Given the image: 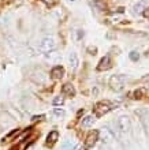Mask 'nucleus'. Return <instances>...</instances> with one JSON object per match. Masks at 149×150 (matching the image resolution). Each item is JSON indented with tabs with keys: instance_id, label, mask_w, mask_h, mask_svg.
I'll return each mask as SVG.
<instances>
[{
	"instance_id": "f257e3e1",
	"label": "nucleus",
	"mask_w": 149,
	"mask_h": 150,
	"mask_svg": "<svg viewBox=\"0 0 149 150\" xmlns=\"http://www.w3.org/2000/svg\"><path fill=\"white\" fill-rule=\"evenodd\" d=\"M111 109H112V104L108 103V101H100L93 107V112L97 117H101V116L107 115Z\"/></svg>"
},
{
	"instance_id": "f03ea898",
	"label": "nucleus",
	"mask_w": 149,
	"mask_h": 150,
	"mask_svg": "<svg viewBox=\"0 0 149 150\" xmlns=\"http://www.w3.org/2000/svg\"><path fill=\"white\" fill-rule=\"evenodd\" d=\"M56 47V42L55 40L52 38V37H47V38H44L40 44V51L41 52H51L52 49H55Z\"/></svg>"
},
{
	"instance_id": "7ed1b4c3",
	"label": "nucleus",
	"mask_w": 149,
	"mask_h": 150,
	"mask_svg": "<svg viewBox=\"0 0 149 150\" xmlns=\"http://www.w3.org/2000/svg\"><path fill=\"white\" fill-rule=\"evenodd\" d=\"M97 139H98V131H96V130L90 131L89 134H88L86 139H85V149H86V150L92 149V147L96 145Z\"/></svg>"
},
{
	"instance_id": "20e7f679",
	"label": "nucleus",
	"mask_w": 149,
	"mask_h": 150,
	"mask_svg": "<svg viewBox=\"0 0 149 150\" xmlns=\"http://www.w3.org/2000/svg\"><path fill=\"white\" fill-rule=\"evenodd\" d=\"M118 127H119V130H120V132L127 134L130 131V127H131L130 119L127 117V116H120V117L118 119Z\"/></svg>"
},
{
	"instance_id": "39448f33",
	"label": "nucleus",
	"mask_w": 149,
	"mask_h": 150,
	"mask_svg": "<svg viewBox=\"0 0 149 150\" xmlns=\"http://www.w3.org/2000/svg\"><path fill=\"white\" fill-rule=\"evenodd\" d=\"M110 86L112 90L120 91L122 89H123V79H122V76H119V75L112 76V78L110 79Z\"/></svg>"
},
{
	"instance_id": "423d86ee",
	"label": "nucleus",
	"mask_w": 149,
	"mask_h": 150,
	"mask_svg": "<svg viewBox=\"0 0 149 150\" xmlns=\"http://www.w3.org/2000/svg\"><path fill=\"white\" fill-rule=\"evenodd\" d=\"M98 135L101 137L103 142L107 143V145H110V143L114 141V134H112L108 128H101V130L98 131Z\"/></svg>"
},
{
	"instance_id": "0eeeda50",
	"label": "nucleus",
	"mask_w": 149,
	"mask_h": 150,
	"mask_svg": "<svg viewBox=\"0 0 149 150\" xmlns=\"http://www.w3.org/2000/svg\"><path fill=\"white\" fill-rule=\"evenodd\" d=\"M111 66H112V64H111V59H110V56L107 55L100 60V63H98V66H97V70L98 71H107V70L111 68Z\"/></svg>"
},
{
	"instance_id": "6e6552de",
	"label": "nucleus",
	"mask_w": 149,
	"mask_h": 150,
	"mask_svg": "<svg viewBox=\"0 0 149 150\" xmlns=\"http://www.w3.org/2000/svg\"><path fill=\"white\" fill-rule=\"evenodd\" d=\"M63 75H64V68L62 66H56V67L52 68V71H51L52 79H60Z\"/></svg>"
},
{
	"instance_id": "1a4fd4ad",
	"label": "nucleus",
	"mask_w": 149,
	"mask_h": 150,
	"mask_svg": "<svg viewBox=\"0 0 149 150\" xmlns=\"http://www.w3.org/2000/svg\"><path fill=\"white\" fill-rule=\"evenodd\" d=\"M58 138H59V132H58V131H51L47 137V145L48 146L55 145V142L58 141Z\"/></svg>"
},
{
	"instance_id": "9d476101",
	"label": "nucleus",
	"mask_w": 149,
	"mask_h": 150,
	"mask_svg": "<svg viewBox=\"0 0 149 150\" xmlns=\"http://www.w3.org/2000/svg\"><path fill=\"white\" fill-rule=\"evenodd\" d=\"M62 91H63V94L68 96V97H74L75 96V89L73 85H70V83H66V85L62 87Z\"/></svg>"
},
{
	"instance_id": "9b49d317",
	"label": "nucleus",
	"mask_w": 149,
	"mask_h": 150,
	"mask_svg": "<svg viewBox=\"0 0 149 150\" xmlns=\"http://www.w3.org/2000/svg\"><path fill=\"white\" fill-rule=\"evenodd\" d=\"M94 123V117L93 116H85V117L81 120V127H90Z\"/></svg>"
},
{
	"instance_id": "f8f14e48",
	"label": "nucleus",
	"mask_w": 149,
	"mask_h": 150,
	"mask_svg": "<svg viewBox=\"0 0 149 150\" xmlns=\"http://www.w3.org/2000/svg\"><path fill=\"white\" fill-rule=\"evenodd\" d=\"M70 66L73 70H75V68L78 67V56H77L75 52H71L70 53Z\"/></svg>"
},
{
	"instance_id": "ddd939ff",
	"label": "nucleus",
	"mask_w": 149,
	"mask_h": 150,
	"mask_svg": "<svg viewBox=\"0 0 149 150\" xmlns=\"http://www.w3.org/2000/svg\"><path fill=\"white\" fill-rule=\"evenodd\" d=\"M144 8H145V3H144V1H140V3H137L135 6H134V12L138 14V12L144 11Z\"/></svg>"
},
{
	"instance_id": "4468645a",
	"label": "nucleus",
	"mask_w": 149,
	"mask_h": 150,
	"mask_svg": "<svg viewBox=\"0 0 149 150\" xmlns=\"http://www.w3.org/2000/svg\"><path fill=\"white\" fill-rule=\"evenodd\" d=\"M93 4H94V7H97L98 10H101V11H104L107 8V4L104 3V1H101V0H96Z\"/></svg>"
},
{
	"instance_id": "2eb2a0df",
	"label": "nucleus",
	"mask_w": 149,
	"mask_h": 150,
	"mask_svg": "<svg viewBox=\"0 0 149 150\" xmlns=\"http://www.w3.org/2000/svg\"><path fill=\"white\" fill-rule=\"evenodd\" d=\"M75 147V145L71 141H66V142L63 143V150H73Z\"/></svg>"
},
{
	"instance_id": "dca6fc26",
	"label": "nucleus",
	"mask_w": 149,
	"mask_h": 150,
	"mask_svg": "<svg viewBox=\"0 0 149 150\" xmlns=\"http://www.w3.org/2000/svg\"><path fill=\"white\" fill-rule=\"evenodd\" d=\"M131 98H134V100H140L141 98V96H142V90H135V91H133L131 93Z\"/></svg>"
},
{
	"instance_id": "f3484780",
	"label": "nucleus",
	"mask_w": 149,
	"mask_h": 150,
	"mask_svg": "<svg viewBox=\"0 0 149 150\" xmlns=\"http://www.w3.org/2000/svg\"><path fill=\"white\" fill-rule=\"evenodd\" d=\"M130 59L133 60V62H137V60L140 59V55H138V52H135V51L130 52Z\"/></svg>"
},
{
	"instance_id": "a211bd4d",
	"label": "nucleus",
	"mask_w": 149,
	"mask_h": 150,
	"mask_svg": "<svg viewBox=\"0 0 149 150\" xmlns=\"http://www.w3.org/2000/svg\"><path fill=\"white\" fill-rule=\"evenodd\" d=\"M21 132V130H16V131H12V132H10V134L7 135V137H6V138H4V141H10V139L12 138V137H15V135H18Z\"/></svg>"
},
{
	"instance_id": "6ab92c4d",
	"label": "nucleus",
	"mask_w": 149,
	"mask_h": 150,
	"mask_svg": "<svg viewBox=\"0 0 149 150\" xmlns=\"http://www.w3.org/2000/svg\"><path fill=\"white\" fill-rule=\"evenodd\" d=\"M63 101H64V100H63V97H56V98L53 100V104H55V105H62Z\"/></svg>"
},
{
	"instance_id": "aec40b11",
	"label": "nucleus",
	"mask_w": 149,
	"mask_h": 150,
	"mask_svg": "<svg viewBox=\"0 0 149 150\" xmlns=\"http://www.w3.org/2000/svg\"><path fill=\"white\" fill-rule=\"evenodd\" d=\"M55 115L62 117V116H64V111H63V109H59V108H55Z\"/></svg>"
},
{
	"instance_id": "412c9836",
	"label": "nucleus",
	"mask_w": 149,
	"mask_h": 150,
	"mask_svg": "<svg viewBox=\"0 0 149 150\" xmlns=\"http://www.w3.org/2000/svg\"><path fill=\"white\" fill-rule=\"evenodd\" d=\"M144 16H145V18H148V19H149V8H146L145 11H144Z\"/></svg>"
},
{
	"instance_id": "4be33fe9",
	"label": "nucleus",
	"mask_w": 149,
	"mask_h": 150,
	"mask_svg": "<svg viewBox=\"0 0 149 150\" xmlns=\"http://www.w3.org/2000/svg\"><path fill=\"white\" fill-rule=\"evenodd\" d=\"M71 1H75V0H71Z\"/></svg>"
},
{
	"instance_id": "5701e85b",
	"label": "nucleus",
	"mask_w": 149,
	"mask_h": 150,
	"mask_svg": "<svg viewBox=\"0 0 149 150\" xmlns=\"http://www.w3.org/2000/svg\"><path fill=\"white\" fill-rule=\"evenodd\" d=\"M97 150H101V149H97Z\"/></svg>"
}]
</instances>
